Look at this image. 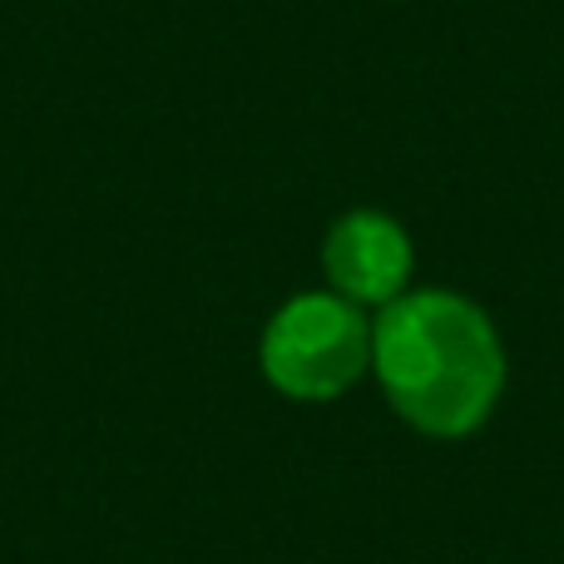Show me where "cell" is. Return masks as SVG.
I'll list each match as a JSON object with an SVG mask.
<instances>
[{"mask_svg":"<svg viewBox=\"0 0 564 564\" xmlns=\"http://www.w3.org/2000/svg\"><path fill=\"white\" fill-rule=\"evenodd\" d=\"M371 367L391 411L431 441H460L506 391V341L460 292H401L371 322Z\"/></svg>","mask_w":564,"mask_h":564,"instance_id":"6da1fadb","label":"cell"},{"mask_svg":"<svg viewBox=\"0 0 564 564\" xmlns=\"http://www.w3.org/2000/svg\"><path fill=\"white\" fill-rule=\"evenodd\" d=\"M263 377L292 401H337L371 367V327L357 302L337 292H302L263 327Z\"/></svg>","mask_w":564,"mask_h":564,"instance_id":"7a4b0ae2","label":"cell"},{"mask_svg":"<svg viewBox=\"0 0 564 564\" xmlns=\"http://www.w3.org/2000/svg\"><path fill=\"white\" fill-rule=\"evenodd\" d=\"M322 268H327L337 297L357 307H387L411 282V238L381 208H351L332 224L322 243Z\"/></svg>","mask_w":564,"mask_h":564,"instance_id":"3957f363","label":"cell"}]
</instances>
